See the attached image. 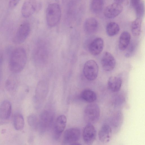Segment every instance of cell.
<instances>
[{"label":"cell","mask_w":145,"mask_h":145,"mask_svg":"<svg viewBox=\"0 0 145 145\" xmlns=\"http://www.w3.org/2000/svg\"><path fill=\"white\" fill-rule=\"evenodd\" d=\"M27 56L25 49L19 47L12 52L9 61V67L11 71L14 73H18L24 69L26 63Z\"/></svg>","instance_id":"cell-1"},{"label":"cell","mask_w":145,"mask_h":145,"mask_svg":"<svg viewBox=\"0 0 145 145\" xmlns=\"http://www.w3.org/2000/svg\"><path fill=\"white\" fill-rule=\"evenodd\" d=\"M61 16V11L59 5L52 3L48 5L46 12L47 24L50 27L56 25L59 22Z\"/></svg>","instance_id":"cell-2"},{"label":"cell","mask_w":145,"mask_h":145,"mask_svg":"<svg viewBox=\"0 0 145 145\" xmlns=\"http://www.w3.org/2000/svg\"><path fill=\"white\" fill-rule=\"evenodd\" d=\"M44 42H39L33 51V58L35 63L39 65H42L47 62L48 57V50Z\"/></svg>","instance_id":"cell-3"},{"label":"cell","mask_w":145,"mask_h":145,"mask_svg":"<svg viewBox=\"0 0 145 145\" xmlns=\"http://www.w3.org/2000/svg\"><path fill=\"white\" fill-rule=\"evenodd\" d=\"M100 114L99 105L95 103H91L87 105L84 112V119L87 124H92L99 120Z\"/></svg>","instance_id":"cell-4"},{"label":"cell","mask_w":145,"mask_h":145,"mask_svg":"<svg viewBox=\"0 0 145 145\" xmlns=\"http://www.w3.org/2000/svg\"><path fill=\"white\" fill-rule=\"evenodd\" d=\"M31 30L29 23L27 22L22 23L12 39L13 42L16 44H20L23 42L29 35Z\"/></svg>","instance_id":"cell-5"},{"label":"cell","mask_w":145,"mask_h":145,"mask_svg":"<svg viewBox=\"0 0 145 145\" xmlns=\"http://www.w3.org/2000/svg\"><path fill=\"white\" fill-rule=\"evenodd\" d=\"M99 71V66L93 60H89L85 63L83 70L85 78L89 81H93L97 78Z\"/></svg>","instance_id":"cell-6"},{"label":"cell","mask_w":145,"mask_h":145,"mask_svg":"<svg viewBox=\"0 0 145 145\" xmlns=\"http://www.w3.org/2000/svg\"><path fill=\"white\" fill-rule=\"evenodd\" d=\"M36 0H25L24 2L21 9L22 16L27 18L31 16L39 7Z\"/></svg>","instance_id":"cell-7"},{"label":"cell","mask_w":145,"mask_h":145,"mask_svg":"<svg viewBox=\"0 0 145 145\" xmlns=\"http://www.w3.org/2000/svg\"><path fill=\"white\" fill-rule=\"evenodd\" d=\"M80 135V129L72 127L67 130L63 135V142L66 144H74L79 140Z\"/></svg>","instance_id":"cell-8"},{"label":"cell","mask_w":145,"mask_h":145,"mask_svg":"<svg viewBox=\"0 0 145 145\" xmlns=\"http://www.w3.org/2000/svg\"><path fill=\"white\" fill-rule=\"evenodd\" d=\"M96 131L94 126L91 124H87L84 129L83 139L87 144H91L95 140L96 137Z\"/></svg>","instance_id":"cell-9"},{"label":"cell","mask_w":145,"mask_h":145,"mask_svg":"<svg viewBox=\"0 0 145 145\" xmlns=\"http://www.w3.org/2000/svg\"><path fill=\"white\" fill-rule=\"evenodd\" d=\"M102 67L104 70L106 71H112L116 65L115 59L110 53L106 52L104 53L101 60Z\"/></svg>","instance_id":"cell-10"},{"label":"cell","mask_w":145,"mask_h":145,"mask_svg":"<svg viewBox=\"0 0 145 145\" xmlns=\"http://www.w3.org/2000/svg\"><path fill=\"white\" fill-rule=\"evenodd\" d=\"M122 10L123 7L121 4L114 2L109 5L105 8L104 15L107 18H114L119 15Z\"/></svg>","instance_id":"cell-11"},{"label":"cell","mask_w":145,"mask_h":145,"mask_svg":"<svg viewBox=\"0 0 145 145\" xmlns=\"http://www.w3.org/2000/svg\"><path fill=\"white\" fill-rule=\"evenodd\" d=\"M67 118L64 115H61L57 118L54 127V135L55 138H59L64 131L66 126Z\"/></svg>","instance_id":"cell-12"},{"label":"cell","mask_w":145,"mask_h":145,"mask_svg":"<svg viewBox=\"0 0 145 145\" xmlns=\"http://www.w3.org/2000/svg\"><path fill=\"white\" fill-rule=\"evenodd\" d=\"M104 41L101 38L94 39L89 44L88 50L90 53L93 55L97 56L100 54L103 50Z\"/></svg>","instance_id":"cell-13"},{"label":"cell","mask_w":145,"mask_h":145,"mask_svg":"<svg viewBox=\"0 0 145 145\" xmlns=\"http://www.w3.org/2000/svg\"><path fill=\"white\" fill-rule=\"evenodd\" d=\"M112 133L110 127L107 124H105L102 126L99 131V139L101 142L107 143L110 140Z\"/></svg>","instance_id":"cell-14"},{"label":"cell","mask_w":145,"mask_h":145,"mask_svg":"<svg viewBox=\"0 0 145 145\" xmlns=\"http://www.w3.org/2000/svg\"><path fill=\"white\" fill-rule=\"evenodd\" d=\"M122 82V79L120 77L111 76L109 78L108 81V88L112 91L117 92L120 90Z\"/></svg>","instance_id":"cell-15"},{"label":"cell","mask_w":145,"mask_h":145,"mask_svg":"<svg viewBox=\"0 0 145 145\" xmlns=\"http://www.w3.org/2000/svg\"><path fill=\"white\" fill-rule=\"evenodd\" d=\"M98 27V23L94 18L90 17L87 18L85 21L84 27L86 32L88 34L95 33Z\"/></svg>","instance_id":"cell-16"},{"label":"cell","mask_w":145,"mask_h":145,"mask_svg":"<svg viewBox=\"0 0 145 145\" xmlns=\"http://www.w3.org/2000/svg\"><path fill=\"white\" fill-rule=\"evenodd\" d=\"M12 106L8 101H4L0 105V118L6 120L10 117L11 114Z\"/></svg>","instance_id":"cell-17"},{"label":"cell","mask_w":145,"mask_h":145,"mask_svg":"<svg viewBox=\"0 0 145 145\" xmlns=\"http://www.w3.org/2000/svg\"><path fill=\"white\" fill-rule=\"evenodd\" d=\"M131 35L127 31H124L120 35L119 40L118 47L122 51L125 50L128 47L131 40Z\"/></svg>","instance_id":"cell-18"},{"label":"cell","mask_w":145,"mask_h":145,"mask_svg":"<svg viewBox=\"0 0 145 145\" xmlns=\"http://www.w3.org/2000/svg\"><path fill=\"white\" fill-rule=\"evenodd\" d=\"M54 119V115L50 111L46 110L41 114L40 123L44 127H48L51 124Z\"/></svg>","instance_id":"cell-19"},{"label":"cell","mask_w":145,"mask_h":145,"mask_svg":"<svg viewBox=\"0 0 145 145\" xmlns=\"http://www.w3.org/2000/svg\"><path fill=\"white\" fill-rule=\"evenodd\" d=\"M80 96L82 99L89 103L94 102L96 100L97 97L95 93L89 89H86L82 91Z\"/></svg>","instance_id":"cell-20"},{"label":"cell","mask_w":145,"mask_h":145,"mask_svg":"<svg viewBox=\"0 0 145 145\" xmlns=\"http://www.w3.org/2000/svg\"><path fill=\"white\" fill-rule=\"evenodd\" d=\"M106 30L108 35L112 37L118 33L120 30V27L118 23L112 22H109L107 24Z\"/></svg>","instance_id":"cell-21"},{"label":"cell","mask_w":145,"mask_h":145,"mask_svg":"<svg viewBox=\"0 0 145 145\" xmlns=\"http://www.w3.org/2000/svg\"><path fill=\"white\" fill-rule=\"evenodd\" d=\"M104 0H91L90 8L91 11L95 14L100 13L104 6Z\"/></svg>","instance_id":"cell-22"},{"label":"cell","mask_w":145,"mask_h":145,"mask_svg":"<svg viewBox=\"0 0 145 145\" xmlns=\"http://www.w3.org/2000/svg\"><path fill=\"white\" fill-rule=\"evenodd\" d=\"M142 22V19L137 18L132 22L131 31L134 36H138L140 35L141 29Z\"/></svg>","instance_id":"cell-23"},{"label":"cell","mask_w":145,"mask_h":145,"mask_svg":"<svg viewBox=\"0 0 145 145\" xmlns=\"http://www.w3.org/2000/svg\"><path fill=\"white\" fill-rule=\"evenodd\" d=\"M13 124L14 127L16 130L19 131L23 129L24 125V121L22 115L18 113L14 115Z\"/></svg>","instance_id":"cell-24"},{"label":"cell","mask_w":145,"mask_h":145,"mask_svg":"<svg viewBox=\"0 0 145 145\" xmlns=\"http://www.w3.org/2000/svg\"><path fill=\"white\" fill-rule=\"evenodd\" d=\"M137 18L142 19L143 16L144 12V2H141L135 8Z\"/></svg>","instance_id":"cell-25"},{"label":"cell","mask_w":145,"mask_h":145,"mask_svg":"<svg viewBox=\"0 0 145 145\" xmlns=\"http://www.w3.org/2000/svg\"><path fill=\"white\" fill-rule=\"evenodd\" d=\"M75 2L73 0L69 2L68 5L67 15L68 18H71L73 17L75 12Z\"/></svg>","instance_id":"cell-26"},{"label":"cell","mask_w":145,"mask_h":145,"mask_svg":"<svg viewBox=\"0 0 145 145\" xmlns=\"http://www.w3.org/2000/svg\"><path fill=\"white\" fill-rule=\"evenodd\" d=\"M36 118L35 115H31L27 118V121L30 126L33 127L36 125Z\"/></svg>","instance_id":"cell-27"},{"label":"cell","mask_w":145,"mask_h":145,"mask_svg":"<svg viewBox=\"0 0 145 145\" xmlns=\"http://www.w3.org/2000/svg\"><path fill=\"white\" fill-rule=\"evenodd\" d=\"M20 0H10L9 2L10 8L12 9L15 7L18 4Z\"/></svg>","instance_id":"cell-28"},{"label":"cell","mask_w":145,"mask_h":145,"mask_svg":"<svg viewBox=\"0 0 145 145\" xmlns=\"http://www.w3.org/2000/svg\"><path fill=\"white\" fill-rule=\"evenodd\" d=\"M141 1V0H130V3L132 6L135 8Z\"/></svg>","instance_id":"cell-29"},{"label":"cell","mask_w":145,"mask_h":145,"mask_svg":"<svg viewBox=\"0 0 145 145\" xmlns=\"http://www.w3.org/2000/svg\"><path fill=\"white\" fill-rule=\"evenodd\" d=\"M115 2L121 4L125 0H114Z\"/></svg>","instance_id":"cell-30"}]
</instances>
